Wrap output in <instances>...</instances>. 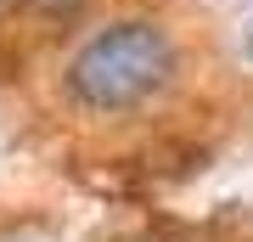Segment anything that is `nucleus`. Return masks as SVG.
<instances>
[{
	"mask_svg": "<svg viewBox=\"0 0 253 242\" xmlns=\"http://www.w3.org/2000/svg\"><path fill=\"white\" fill-rule=\"evenodd\" d=\"M174 73V45L158 23H113L68 62V96L90 113H129Z\"/></svg>",
	"mask_w": 253,
	"mask_h": 242,
	"instance_id": "1",
	"label": "nucleus"
},
{
	"mask_svg": "<svg viewBox=\"0 0 253 242\" xmlns=\"http://www.w3.org/2000/svg\"><path fill=\"white\" fill-rule=\"evenodd\" d=\"M28 6H34V11H45V17H73L84 0H28Z\"/></svg>",
	"mask_w": 253,
	"mask_h": 242,
	"instance_id": "2",
	"label": "nucleus"
}]
</instances>
